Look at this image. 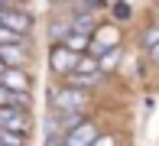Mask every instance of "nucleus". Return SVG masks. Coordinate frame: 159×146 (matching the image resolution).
Returning <instances> with one entry per match:
<instances>
[{"mask_svg":"<svg viewBox=\"0 0 159 146\" xmlns=\"http://www.w3.org/2000/svg\"><path fill=\"white\" fill-rule=\"evenodd\" d=\"M52 3H65V0H52Z\"/></svg>","mask_w":159,"mask_h":146,"instance_id":"22","label":"nucleus"},{"mask_svg":"<svg viewBox=\"0 0 159 146\" xmlns=\"http://www.w3.org/2000/svg\"><path fill=\"white\" fill-rule=\"evenodd\" d=\"M46 146H62V136H55V133H49V140H46Z\"/></svg>","mask_w":159,"mask_h":146,"instance_id":"19","label":"nucleus"},{"mask_svg":"<svg viewBox=\"0 0 159 146\" xmlns=\"http://www.w3.org/2000/svg\"><path fill=\"white\" fill-rule=\"evenodd\" d=\"M49 62H52V68L59 71V75H71V71H75L78 55H75V52H68L65 46H55V49H52V55H49Z\"/></svg>","mask_w":159,"mask_h":146,"instance_id":"7","label":"nucleus"},{"mask_svg":"<svg viewBox=\"0 0 159 146\" xmlns=\"http://www.w3.org/2000/svg\"><path fill=\"white\" fill-rule=\"evenodd\" d=\"M120 58H124L120 46H117V49H111V52H104V55L98 58V71H101V75H111V71H114V68L120 65Z\"/></svg>","mask_w":159,"mask_h":146,"instance_id":"11","label":"nucleus"},{"mask_svg":"<svg viewBox=\"0 0 159 146\" xmlns=\"http://www.w3.org/2000/svg\"><path fill=\"white\" fill-rule=\"evenodd\" d=\"M75 71H78V75H101V71H98V58H91V55H78Z\"/></svg>","mask_w":159,"mask_h":146,"instance_id":"13","label":"nucleus"},{"mask_svg":"<svg viewBox=\"0 0 159 146\" xmlns=\"http://www.w3.org/2000/svg\"><path fill=\"white\" fill-rule=\"evenodd\" d=\"M149 62H153V65H159V42H156L153 49H149Z\"/></svg>","mask_w":159,"mask_h":146,"instance_id":"18","label":"nucleus"},{"mask_svg":"<svg viewBox=\"0 0 159 146\" xmlns=\"http://www.w3.org/2000/svg\"><path fill=\"white\" fill-rule=\"evenodd\" d=\"M91 146H117V140H114V136H104V133H98Z\"/></svg>","mask_w":159,"mask_h":146,"instance_id":"17","label":"nucleus"},{"mask_svg":"<svg viewBox=\"0 0 159 146\" xmlns=\"http://www.w3.org/2000/svg\"><path fill=\"white\" fill-rule=\"evenodd\" d=\"M0 26H7L10 33H16V36H26L33 29V13H26L23 7H10V10L0 13Z\"/></svg>","mask_w":159,"mask_h":146,"instance_id":"4","label":"nucleus"},{"mask_svg":"<svg viewBox=\"0 0 159 146\" xmlns=\"http://www.w3.org/2000/svg\"><path fill=\"white\" fill-rule=\"evenodd\" d=\"M88 42H91V36H84V33H71L68 39L62 42L68 52H75V55H88Z\"/></svg>","mask_w":159,"mask_h":146,"instance_id":"12","label":"nucleus"},{"mask_svg":"<svg viewBox=\"0 0 159 146\" xmlns=\"http://www.w3.org/2000/svg\"><path fill=\"white\" fill-rule=\"evenodd\" d=\"M0 62L7 68H20L26 62V46H10V49H0Z\"/></svg>","mask_w":159,"mask_h":146,"instance_id":"10","label":"nucleus"},{"mask_svg":"<svg viewBox=\"0 0 159 146\" xmlns=\"http://www.w3.org/2000/svg\"><path fill=\"white\" fill-rule=\"evenodd\" d=\"M3 71H7V65H3V62H0V75H3Z\"/></svg>","mask_w":159,"mask_h":146,"instance_id":"21","label":"nucleus"},{"mask_svg":"<svg viewBox=\"0 0 159 146\" xmlns=\"http://www.w3.org/2000/svg\"><path fill=\"white\" fill-rule=\"evenodd\" d=\"M101 78H104V75H78V71H71V75H65V84L78 88V91H91V88L101 84Z\"/></svg>","mask_w":159,"mask_h":146,"instance_id":"8","label":"nucleus"},{"mask_svg":"<svg viewBox=\"0 0 159 146\" xmlns=\"http://www.w3.org/2000/svg\"><path fill=\"white\" fill-rule=\"evenodd\" d=\"M26 36H16V33H10L7 26H0V49H10V46H26Z\"/></svg>","mask_w":159,"mask_h":146,"instance_id":"14","label":"nucleus"},{"mask_svg":"<svg viewBox=\"0 0 159 146\" xmlns=\"http://www.w3.org/2000/svg\"><path fill=\"white\" fill-rule=\"evenodd\" d=\"M3 107H20V111H30V94H16V91L0 88V111H3Z\"/></svg>","mask_w":159,"mask_h":146,"instance_id":"9","label":"nucleus"},{"mask_svg":"<svg viewBox=\"0 0 159 146\" xmlns=\"http://www.w3.org/2000/svg\"><path fill=\"white\" fill-rule=\"evenodd\" d=\"M10 3H13V7H20V3H26V0H10Z\"/></svg>","mask_w":159,"mask_h":146,"instance_id":"20","label":"nucleus"},{"mask_svg":"<svg viewBox=\"0 0 159 146\" xmlns=\"http://www.w3.org/2000/svg\"><path fill=\"white\" fill-rule=\"evenodd\" d=\"M156 42H159V23H153L146 33H143V46H146V49H153Z\"/></svg>","mask_w":159,"mask_h":146,"instance_id":"16","label":"nucleus"},{"mask_svg":"<svg viewBox=\"0 0 159 146\" xmlns=\"http://www.w3.org/2000/svg\"><path fill=\"white\" fill-rule=\"evenodd\" d=\"M30 75H26L23 68H7L3 75H0V88H7V91H16V94H26L30 91Z\"/></svg>","mask_w":159,"mask_h":146,"instance_id":"6","label":"nucleus"},{"mask_svg":"<svg viewBox=\"0 0 159 146\" xmlns=\"http://www.w3.org/2000/svg\"><path fill=\"white\" fill-rule=\"evenodd\" d=\"M68 36H71V20H68V23H52V39L59 42V46L68 39Z\"/></svg>","mask_w":159,"mask_h":146,"instance_id":"15","label":"nucleus"},{"mask_svg":"<svg viewBox=\"0 0 159 146\" xmlns=\"http://www.w3.org/2000/svg\"><path fill=\"white\" fill-rule=\"evenodd\" d=\"M30 111H20V107H3L0 111V130H10V133L26 136L30 133Z\"/></svg>","mask_w":159,"mask_h":146,"instance_id":"3","label":"nucleus"},{"mask_svg":"<svg viewBox=\"0 0 159 146\" xmlns=\"http://www.w3.org/2000/svg\"><path fill=\"white\" fill-rule=\"evenodd\" d=\"M120 46V29L117 26H98L94 33H91V42H88V55L91 58H101L104 52H111V49Z\"/></svg>","mask_w":159,"mask_h":146,"instance_id":"2","label":"nucleus"},{"mask_svg":"<svg viewBox=\"0 0 159 146\" xmlns=\"http://www.w3.org/2000/svg\"><path fill=\"white\" fill-rule=\"evenodd\" d=\"M91 104V94L88 91H78V88H52V94H49V107H52V114H84V107Z\"/></svg>","mask_w":159,"mask_h":146,"instance_id":"1","label":"nucleus"},{"mask_svg":"<svg viewBox=\"0 0 159 146\" xmlns=\"http://www.w3.org/2000/svg\"><path fill=\"white\" fill-rule=\"evenodd\" d=\"M94 136H98V123L94 120H84V123H78L71 133L62 136V146H91Z\"/></svg>","mask_w":159,"mask_h":146,"instance_id":"5","label":"nucleus"}]
</instances>
